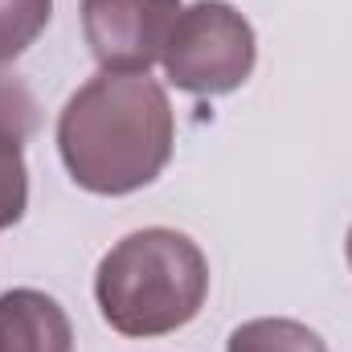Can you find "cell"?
<instances>
[{
  "label": "cell",
  "mask_w": 352,
  "mask_h": 352,
  "mask_svg": "<svg viewBox=\"0 0 352 352\" xmlns=\"http://www.w3.org/2000/svg\"><path fill=\"white\" fill-rule=\"evenodd\" d=\"M209 299V258L168 226H148L119 238L94 270V303L111 332L156 340L180 332Z\"/></svg>",
  "instance_id": "cell-2"
},
{
  "label": "cell",
  "mask_w": 352,
  "mask_h": 352,
  "mask_svg": "<svg viewBox=\"0 0 352 352\" xmlns=\"http://www.w3.org/2000/svg\"><path fill=\"white\" fill-rule=\"evenodd\" d=\"M226 352H328L324 336L299 320L287 316H263V320H246L230 332Z\"/></svg>",
  "instance_id": "cell-6"
},
{
  "label": "cell",
  "mask_w": 352,
  "mask_h": 352,
  "mask_svg": "<svg viewBox=\"0 0 352 352\" xmlns=\"http://www.w3.org/2000/svg\"><path fill=\"white\" fill-rule=\"evenodd\" d=\"M176 115L152 74L98 70L58 115V156L70 180L94 197H127L168 168Z\"/></svg>",
  "instance_id": "cell-1"
},
{
  "label": "cell",
  "mask_w": 352,
  "mask_h": 352,
  "mask_svg": "<svg viewBox=\"0 0 352 352\" xmlns=\"http://www.w3.org/2000/svg\"><path fill=\"white\" fill-rule=\"evenodd\" d=\"M29 209V168H25V140L0 127V230H12Z\"/></svg>",
  "instance_id": "cell-8"
},
{
  "label": "cell",
  "mask_w": 352,
  "mask_h": 352,
  "mask_svg": "<svg viewBox=\"0 0 352 352\" xmlns=\"http://www.w3.org/2000/svg\"><path fill=\"white\" fill-rule=\"evenodd\" d=\"M0 352H74V324L66 307L37 287L4 291L0 295Z\"/></svg>",
  "instance_id": "cell-5"
},
{
  "label": "cell",
  "mask_w": 352,
  "mask_h": 352,
  "mask_svg": "<svg viewBox=\"0 0 352 352\" xmlns=\"http://www.w3.org/2000/svg\"><path fill=\"white\" fill-rule=\"evenodd\" d=\"M54 0H0V66L16 62L50 25Z\"/></svg>",
  "instance_id": "cell-7"
},
{
  "label": "cell",
  "mask_w": 352,
  "mask_h": 352,
  "mask_svg": "<svg viewBox=\"0 0 352 352\" xmlns=\"http://www.w3.org/2000/svg\"><path fill=\"white\" fill-rule=\"evenodd\" d=\"M0 127L16 131L21 140H29L37 131V98L16 74L0 70Z\"/></svg>",
  "instance_id": "cell-9"
},
{
  "label": "cell",
  "mask_w": 352,
  "mask_h": 352,
  "mask_svg": "<svg viewBox=\"0 0 352 352\" xmlns=\"http://www.w3.org/2000/svg\"><path fill=\"white\" fill-rule=\"evenodd\" d=\"M180 0H82V37L102 70L148 74L180 16Z\"/></svg>",
  "instance_id": "cell-4"
},
{
  "label": "cell",
  "mask_w": 352,
  "mask_h": 352,
  "mask_svg": "<svg viewBox=\"0 0 352 352\" xmlns=\"http://www.w3.org/2000/svg\"><path fill=\"white\" fill-rule=\"evenodd\" d=\"M160 62L168 82L192 98L234 94L254 74L258 37L230 0H197L180 8Z\"/></svg>",
  "instance_id": "cell-3"
},
{
  "label": "cell",
  "mask_w": 352,
  "mask_h": 352,
  "mask_svg": "<svg viewBox=\"0 0 352 352\" xmlns=\"http://www.w3.org/2000/svg\"><path fill=\"white\" fill-rule=\"evenodd\" d=\"M344 254H349V266H352V226H349V238H344Z\"/></svg>",
  "instance_id": "cell-10"
}]
</instances>
